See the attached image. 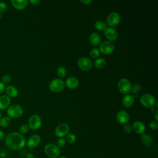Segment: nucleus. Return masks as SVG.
<instances>
[{
    "instance_id": "15",
    "label": "nucleus",
    "mask_w": 158,
    "mask_h": 158,
    "mask_svg": "<svg viewBox=\"0 0 158 158\" xmlns=\"http://www.w3.org/2000/svg\"><path fill=\"white\" fill-rule=\"evenodd\" d=\"M132 130H134L135 132L138 134H143L146 131V126L143 122L141 121H135L132 126Z\"/></svg>"
},
{
    "instance_id": "45",
    "label": "nucleus",
    "mask_w": 158,
    "mask_h": 158,
    "mask_svg": "<svg viewBox=\"0 0 158 158\" xmlns=\"http://www.w3.org/2000/svg\"><path fill=\"white\" fill-rule=\"evenodd\" d=\"M2 17V13L0 12V18H1Z\"/></svg>"
},
{
    "instance_id": "21",
    "label": "nucleus",
    "mask_w": 158,
    "mask_h": 158,
    "mask_svg": "<svg viewBox=\"0 0 158 158\" xmlns=\"http://www.w3.org/2000/svg\"><path fill=\"white\" fill-rule=\"evenodd\" d=\"M134 99L131 94H126L122 98V104L125 107H130L134 102Z\"/></svg>"
},
{
    "instance_id": "20",
    "label": "nucleus",
    "mask_w": 158,
    "mask_h": 158,
    "mask_svg": "<svg viewBox=\"0 0 158 158\" xmlns=\"http://www.w3.org/2000/svg\"><path fill=\"white\" fill-rule=\"evenodd\" d=\"M89 41H90L91 43L93 45H94V46L99 45L101 43V38L100 35L96 32L91 33L89 35Z\"/></svg>"
},
{
    "instance_id": "14",
    "label": "nucleus",
    "mask_w": 158,
    "mask_h": 158,
    "mask_svg": "<svg viewBox=\"0 0 158 158\" xmlns=\"http://www.w3.org/2000/svg\"><path fill=\"white\" fill-rule=\"evenodd\" d=\"M104 35L109 41H115L118 37L117 31L113 27H109L104 30Z\"/></svg>"
},
{
    "instance_id": "36",
    "label": "nucleus",
    "mask_w": 158,
    "mask_h": 158,
    "mask_svg": "<svg viewBox=\"0 0 158 158\" xmlns=\"http://www.w3.org/2000/svg\"><path fill=\"white\" fill-rule=\"evenodd\" d=\"M7 151L6 149H3L1 150V151L0 152V157L1 158H5L7 156Z\"/></svg>"
},
{
    "instance_id": "35",
    "label": "nucleus",
    "mask_w": 158,
    "mask_h": 158,
    "mask_svg": "<svg viewBox=\"0 0 158 158\" xmlns=\"http://www.w3.org/2000/svg\"><path fill=\"white\" fill-rule=\"evenodd\" d=\"M7 8V5L4 2H0V12H3L6 11Z\"/></svg>"
},
{
    "instance_id": "34",
    "label": "nucleus",
    "mask_w": 158,
    "mask_h": 158,
    "mask_svg": "<svg viewBox=\"0 0 158 158\" xmlns=\"http://www.w3.org/2000/svg\"><path fill=\"white\" fill-rule=\"evenodd\" d=\"M149 125L152 130H157L158 128V123L156 120H152L150 122Z\"/></svg>"
},
{
    "instance_id": "22",
    "label": "nucleus",
    "mask_w": 158,
    "mask_h": 158,
    "mask_svg": "<svg viewBox=\"0 0 158 158\" xmlns=\"http://www.w3.org/2000/svg\"><path fill=\"white\" fill-rule=\"evenodd\" d=\"M141 140L143 144L146 147H151L152 144V138L148 134H146V133L141 134Z\"/></svg>"
},
{
    "instance_id": "41",
    "label": "nucleus",
    "mask_w": 158,
    "mask_h": 158,
    "mask_svg": "<svg viewBox=\"0 0 158 158\" xmlns=\"http://www.w3.org/2000/svg\"><path fill=\"white\" fill-rule=\"evenodd\" d=\"M157 114H158V110L156 109V111H155V113H154V117H155V119H156V121L157 122L158 120V117H157Z\"/></svg>"
},
{
    "instance_id": "2",
    "label": "nucleus",
    "mask_w": 158,
    "mask_h": 158,
    "mask_svg": "<svg viewBox=\"0 0 158 158\" xmlns=\"http://www.w3.org/2000/svg\"><path fill=\"white\" fill-rule=\"evenodd\" d=\"M46 155L49 158H57L60 154V148L53 143L47 144L44 148Z\"/></svg>"
},
{
    "instance_id": "23",
    "label": "nucleus",
    "mask_w": 158,
    "mask_h": 158,
    "mask_svg": "<svg viewBox=\"0 0 158 158\" xmlns=\"http://www.w3.org/2000/svg\"><path fill=\"white\" fill-rule=\"evenodd\" d=\"M106 64V60L103 57H98L94 63V65L96 67L101 69L104 67Z\"/></svg>"
},
{
    "instance_id": "10",
    "label": "nucleus",
    "mask_w": 158,
    "mask_h": 158,
    "mask_svg": "<svg viewBox=\"0 0 158 158\" xmlns=\"http://www.w3.org/2000/svg\"><path fill=\"white\" fill-rule=\"evenodd\" d=\"M78 66L83 70H89L93 67L92 61L87 57H81L77 61Z\"/></svg>"
},
{
    "instance_id": "43",
    "label": "nucleus",
    "mask_w": 158,
    "mask_h": 158,
    "mask_svg": "<svg viewBox=\"0 0 158 158\" xmlns=\"http://www.w3.org/2000/svg\"><path fill=\"white\" fill-rule=\"evenodd\" d=\"M57 158H67V157H65V156H59Z\"/></svg>"
},
{
    "instance_id": "12",
    "label": "nucleus",
    "mask_w": 158,
    "mask_h": 158,
    "mask_svg": "<svg viewBox=\"0 0 158 158\" xmlns=\"http://www.w3.org/2000/svg\"><path fill=\"white\" fill-rule=\"evenodd\" d=\"M41 142V137L38 134H34L31 135L27 141L26 142L27 146L28 148L32 149L37 147Z\"/></svg>"
},
{
    "instance_id": "32",
    "label": "nucleus",
    "mask_w": 158,
    "mask_h": 158,
    "mask_svg": "<svg viewBox=\"0 0 158 158\" xmlns=\"http://www.w3.org/2000/svg\"><path fill=\"white\" fill-rule=\"evenodd\" d=\"M11 80V77L9 75H4L1 78V81L5 85L9 83Z\"/></svg>"
},
{
    "instance_id": "28",
    "label": "nucleus",
    "mask_w": 158,
    "mask_h": 158,
    "mask_svg": "<svg viewBox=\"0 0 158 158\" xmlns=\"http://www.w3.org/2000/svg\"><path fill=\"white\" fill-rule=\"evenodd\" d=\"M66 142H67L69 144H72L73 143L75 140H76V136L73 134V133H68L67 135V137H66Z\"/></svg>"
},
{
    "instance_id": "6",
    "label": "nucleus",
    "mask_w": 158,
    "mask_h": 158,
    "mask_svg": "<svg viewBox=\"0 0 158 158\" xmlns=\"http://www.w3.org/2000/svg\"><path fill=\"white\" fill-rule=\"evenodd\" d=\"M42 124V120L37 114L31 115L28 119V127L33 130H36L40 128Z\"/></svg>"
},
{
    "instance_id": "1",
    "label": "nucleus",
    "mask_w": 158,
    "mask_h": 158,
    "mask_svg": "<svg viewBox=\"0 0 158 158\" xmlns=\"http://www.w3.org/2000/svg\"><path fill=\"white\" fill-rule=\"evenodd\" d=\"M5 144L10 150L19 151L26 144L25 137L18 132L9 133L5 138Z\"/></svg>"
},
{
    "instance_id": "30",
    "label": "nucleus",
    "mask_w": 158,
    "mask_h": 158,
    "mask_svg": "<svg viewBox=\"0 0 158 158\" xmlns=\"http://www.w3.org/2000/svg\"><path fill=\"white\" fill-rule=\"evenodd\" d=\"M29 127L27 124H23L19 128V131L20 134H25L27 133L29 130Z\"/></svg>"
},
{
    "instance_id": "8",
    "label": "nucleus",
    "mask_w": 158,
    "mask_h": 158,
    "mask_svg": "<svg viewBox=\"0 0 158 158\" xmlns=\"http://www.w3.org/2000/svg\"><path fill=\"white\" fill-rule=\"evenodd\" d=\"M70 131V127L66 123H59L55 128L54 133L56 136L59 138H63L67 135Z\"/></svg>"
},
{
    "instance_id": "11",
    "label": "nucleus",
    "mask_w": 158,
    "mask_h": 158,
    "mask_svg": "<svg viewBox=\"0 0 158 158\" xmlns=\"http://www.w3.org/2000/svg\"><path fill=\"white\" fill-rule=\"evenodd\" d=\"M120 21V15L117 12H111L107 17V22L112 27L116 26Z\"/></svg>"
},
{
    "instance_id": "5",
    "label": "nucleus",
    "mask_w": 158,
    "mask_h": 158,
    "mask_svg": "<svg viewBox=\"0 0 158 158\" xmlns=\"http://www.w3.org/2000/svg\"><path fill=\"white\" fill-rule=\"evenodd\" d=\"M117 87L118 90L123 94L128 93L131 89V84L130 80L127 78H121L117 84Z\"/></svg>"
},
{
    "instance_id": "44",
    "label": "nucleus",
    "mask_w": 158,
    "mask_h": 158,
    "mask_svg": "<svg viewBox=\"0 0 158 158\" xmlns=\"http://www.w3.org/2000/svg\"><path fill=\"white\" fill-rule=\"evenodd\" d=\"M151 111H152V110H153V111H154V110H155V109H154V107H151Z\"/></svg>"
},
{
    "instance_id": "3",
    "label": "nucleus",
    "mask_w": 158,
    "mask_h": 158,
    "mask_svg": "<svg viewBox=\"0 0 158 158\" xmlns=\"http://www.w3.org/2000/svg\"><path fill=\"white\" fill-rule=\"evenodd\" d=\"M23 113L22 107L17 104L10 105L7 110V114L9 118H18L20 117Z\"/></svg>"
},
{
    "instance_id": "9",
    "label": "nucleus",
    "mask_w": 158,
    "mask_h": 158,
    "mask_svg": "<svg viewBox=\"0 0 158 158\" xmlns=\"http://www.w3.org/2000/svg\"><path fill=\"white\" fill-rule=\"evenodd\" d=\"M115 46L114 43L109 40H105L99 44V51L105 54H108L114 51Z\"/></svg>"
},
{
    "instance_id": "24",
    "label": "nucleus",
    "mask_w": 158,
    "mask_h": 158,
    "mask_svg": "<svg viewBox=\"0 0 158 158\" xmlns=\"http://www.w3.org/2000/svg\"><path fill=\"white\" fill-rule=\"evenodd\" d=\"M10 118L9 117H3L0 119V126L2 128L7 127L10 123Z\"/></svg>"
},
{
    "instance_id": "31",
    "label": "nucleus",
    "mask_w": 158,
    "mask_h": 158,
    "mask_svg": "<svg viewBox=\"0 0 158 158\" xmlns=\"http://www.w3.org/2000/svg\"><path fill=\"white\" fill-rule=\"evenodd\" d=\"M123 131L126 133H130L132 131V127L130 124L129 123H125L123 125Z\"/></svg>"
},
{
    "instance_id": "39",
    "label": "nucleus",
    "mask_w": 158,
    "mask_h": 158,
    "mask_svg": "<svg viewBox=\"0 0 158 158\" xmlns=\"http://www.w3.org/2000/svg\"><path fill=\"white\" fill-rule=\"evenodd\" d=\"M40 2V0H30V2H31L33 5H36Z\"/></svg>"
},
{
    "instance_id": "13",
    "label": "nucleus",
    "mask_w": 158,
    "mask_h": 158,
    "mask_svg": "<svg viewBox=\"0 0 158 158\" xmlns=\"http://www.w3.org/2000/svg\"><path fill=\"white\" fill-rule=\"evenodd\" d=\"M116 118L118 123L121 124H125L127 123L130 120V115L127 111L120 110L117 113Z\"/></svg>"
},
{
    "instance_id": "18",
    "label": "nucleus",
    "mask_w": 158,
    "mask_h": 158,
    "mask_svg": "<svg viewBox=\"0 0 158 158\" xmlns=\"http://www.w3.org/2000/svg\"><path fill=\"white\" fill-rule=\"evenodd\" d=\"M12 5L18 10H22L26 7L28 4L27 0H11Z\"/></svg>"
},
{
    "instance_id": "25",
    "label": "nucleus",
    "mask_w": 158,
    "mask_h": 158,
    "mask_svg": "<svg viewBox=\"0 0 158 158\" xmlns=\"http://www.w3.org/2000/svg\"><path fill=\"white\" fill-rule=\"evenodd\" d=\"M94 27L99 31H104L106 28V23L101 20H97L94 23Z\"/></svg>"
},
{
    "instance_id": "16",
    "label": "nucleus",
    "mask_w": 158,
    "mask_h": 158,
    "mask_svg": "<svg viewBox=\"0 0 158 158\" xmlns=\"http://www.w3.org/2000/svg\"><path fill=\"white\" fill-rule=\"evenodd\" d=\"M65 84L70 89H75L78 87L79 85V81L78 78L73 76L69 77L65 80Z\"/></svg>"
},
{
    "instance_id": "26",
    "label": "nucleus",
    "mask_w": 158,
    "mask_h": 158,
    "mask_svg": "<svg viewBox=\"0 0 158 158\" xmlns=\"http://www.w3.org/2000/svg\"><path fill=\"white\" fill-rule=\"evenodd\" d=\"M57 73L60 78H64L67 74V69L63 66H60L57 69Z\"/></svg>"
},
{
    "instance_id": "27",
    "label": "nucleus",
    "mask_w": 158,
    "mask_h": 158,
    "mask_svg": "<svg viewBox=\"0 0 158 158\" xmlns=\"http://www.w3.org/2000/svg\"><path fill=\"white\" fill-rule=\"evenodd\" d=\"M89 55L93 58H98L100 55V51L98 48H93L90 50Z\"/></svg>"
},
{
    "instance_id": "19",
    "label": "nucleus",
    "mask_w": 158,
    "mask_h": 158,
    "mask_svg": "<svg viewBox=\"0 0 158 158\" xmlns=\"http://www.w3.org/2000/svg\"><path fill=\"white\" fill-rule=\"evenodd\" d=\"M7 96L9 98H15L18 95L19 91L17 88L13 85H9L5 88Z\"/></svg>"
},
{
    "instance_id": "4",
    "label": "nucleus",
    "mask_w": 158,
    "mask_h": 158,
    "mask_svg": "<svg viewBox=\"0 0 158 158\" xmlns=\"http://www.w3.org/2000/svg\"><path fill=\"white\" fill-rule=\"evenodd\" d=\"M64 81L59 78L52 79L49 84V89L53 92H60L64 89Z\"/></svg>"
},
{
    "instance_id": "33",
    "label": "nucleus",
    "mask_w": 158,
    "mask_h": 158,
    "mask_svg": "<svg viewBox=\"0 0 158 158\" xmlns=\"http://www.w3.org/2000/svg\"><path fill=\"white\" fill-rule=\"evenodd\" d=\"M141 89V86L139 84H137V83H135L133 87H131V91L132 93H133V94H135L138 91H139Z\"/></svg>"
},
{
    "instance_id": "47",
    "label": "nucleus",
    "mask_w": 158,
    "mask_h": 158,
    "mask_svg": "<svg viewBox=\"0 0 158 158\" xmlns=\"http://www.w3.org/2000/svg\"><path fill=\"white\" fill-rule=\"evenodd\" d=\"M0 158H1V157H0Z\"/></svg>"
},
{
    "instance_id": "46",
    "label": "nucleus",
    "mask_w": 158,
    "mask_h": 158,
    "mask_svg": "<svg viewBox=\"0 0 158 158\" xmlns=\"http://www.w3.org/2000/svg\"><path fill=\"white\" fill-rule=\"evenodd\" d=\"M2 118V114H1V112H0V119Z\"/></svg>"
},
{
    "instance_id": "17",
    "label": "nucleus",
    "mask_w": 158,
    "mask_h": 158,
    "mask_svg": "<svg viewBox=\"0 0 158 158\" xmlns=\"http://www.w3.org/2000/svg\"><path fill=\"white\" fill-rule=\"evenodd\" d=\"M11 101L7 95H2L0 96V110H5L7 109L10 104Z\"/></svg>"
},
{
    "instance_id": "7",
    "label": "nucleus",
    "mask_w": 158,
    "mask_h": 158,
    "mask_svg": "<svg viewBox=\"0 0 158 158\" xmlns=\"http://www.w3.org/2000/svg\"><path fill=\"white\" fill-rule=\"evenodd\" d=\"M139 100L141 103L147 107H153L156 102V99L154 96L149 93H144L142 94L140 96Z\"/></svg>"
},
{
    "instance_id": "37",
    "label": "nucleus",
    "mask_w": 158,
    "mask_h": 158,
    "mask_svg": "<svg viewBox=\"0 0 158 158\" xmlns=\"http://www.w3.org/2000/svg\"><path fill=\"white\" fill-rule=\"evenodd\" d=\"M5 85L1 81H0V94L5 91Z\"/></svg>"
},
{
    "instance_id": "29",
    "label": "nucleus",
    "mask_w": 158,
    "mask_h": 158,
    "mask_svg": "<svg viewBox=\"0 0 158 158\" xmlns=\"http://www.w3.org/2000/svg\"><path fill=\"white\" fill-rule=\"evenodd\" d=\"M66 140L64 138H59L56 141V146L59 148L64 147L66 144Z\"/></svg>"
},
{
    "instance_id": "42",
    "label": "nucleus",
    "mask_w": 158,
    "mask_h": 158,
    "mask_svg": "<svg viewBox=\"0 0 158 158\" xmlns=\"http://www.w3.org/2000/svg\"><path fill=\"white\" fill-rule=\"evenodd\" d=\"M27 158H35V157H34V155H33V154H31V153H29V154H27Z\"/></svg>"
},
{
    "instance_id": "40",
    "label": "nucleus",
    "mask_w": 158,
    "mask_h": 158,
    "mask_svg": "<svg viewBox=\"0 0 158 158\" xmlns=\"http://www.w3.org/2000/svg\"><path fill=\"white\" fill-rule=\"evenodd\" d=\"M80 1L85 4H88L91 2V0H80Z\"/></svg>"
},
{
    "instance_id": "38",
    "label": "nucleus",
    "mask_w": 158,
    "mask_h": 158,
    "mask_svg": "<svg viewBox=\"0 0 158 158\" xmlns=\"http://www.w3.org/2000/svg\"><path fill=\"white\" fill-rule=\"evenodd\" d=\"M5 138V135H4V133L0 130V141H2Z\"/></svg>"
}]
</instances>
